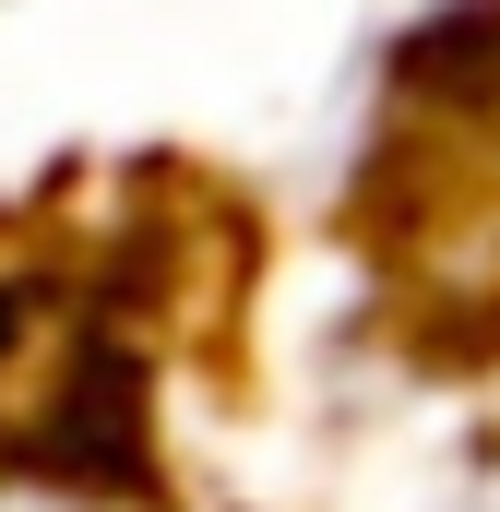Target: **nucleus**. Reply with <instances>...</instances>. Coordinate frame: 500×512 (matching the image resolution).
<instances>
[{
  "label": "nucleus",
  "mask_w": 500,
  "mask_h": 512,
  "mask_svg": "<svg viewBox=\"0 0 500 512\" xmlns=\"http://www.w3.org/2000/svg\"><path fill=\"white\" fill-rule=\"evenodd\" d=\"M477 512H500V477H489V501H477Z\"/></svg>",
  "instance_id": "obj_1"
}]
</instances>
